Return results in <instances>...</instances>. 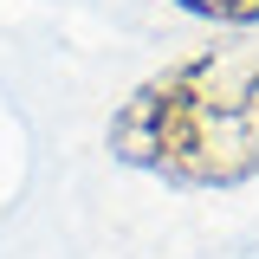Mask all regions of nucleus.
<instances>
[{
    "instance_id": "f257e3e1",
    "label": "nucleus",
    "mask_w": 259,
    "mask_h": 259,
    "mask_svg": "<svg viewBox=\"0 0 259 259\" xmlns=\"http://www.w3.org/2000/svg\"><path fill=\"white\" fill-rule=\"evenodd\" d=\"M104 149L162 188L214 194L259 175V46H207L162 65L110 110Z\"/></svg>"
},
{
    "instance_id": "f03ea898",
    "label": "nucleus",
    "mask_w": 259,
    "mask_h": 259,
    "mask_svg": "<svg viewBox=\"0 0 259 259\" xmlns=\"http://www.w3.org/2000/svg\"><path fill=\"white\" fill-rule=\"evenodd\" d=\"M194 20H214V26H259V0H168Z\"/></svg>"
}]
</instances>
